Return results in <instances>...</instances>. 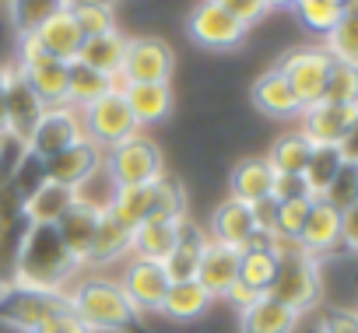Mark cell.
Instances as JSON below:
<instances>
[{
	"label": "cell",
	"mask_w": 358,
	"mask_h": 333,
	"mask_svg": "<svg viewBox=\"0 0 358 333\" xmlns=\"http://www.w3.org/2000/svg\"><path fill=\"white\" fill-rule=\"evenodd\" d=\"M78 274L81 263L71 256L53 225H25L15 253V284L39 291H67Z\"/></svg>",
	"instance_id": "cell-1"
},
{
	"label": "cell",
	"mask_w": 358,
	"mask_h": 333,
	"mask_svg": "<svg viewBox=\"0 0 358 333\" xmlns=\"http://www.w3.org/2000/svg\"><path fill=\"white\" fill-rule=\"evenodd\" d=\"M67 302L74 316L92 333H127L137 326V312L127 302L120 281L113 277H81L67 288Z\"/></svg>",
	"instance_id": "cell-2"
},
{
	"label": "cell",
	"mask_w": 358,
	"mask_h": 333,
	"mask_svg": "<svg viewBox=\"0 0 358 333\" xmlns=\"http://www.w3.org/2000/svg\"><path fill=\"white\" fill-rule=\"evenodd\" d=\"M102 172H106L113 190L116 186H148V183L165 176V158H162V147L151 137L137 133V137L106 151Z\"/></svg>",
	"instance_id": "cell-3"
},
{
	"label": "cell",
	"mask_w": 358,
	"mask_h": 333,
	"mask_svg": "<svg viewBox=\"0 0 358 333\" xmlns=\"http://www.w3.org/2000/svg\"><path fill=\"white\" fill-rule=\"evenodd\" d=\"M267 295L281 305H288L292 312H309L320 305V295H323V274H320V260L309 256L306 249L292 253V256H281L278 260V274H274V284L267 288Z\"/></svg>",
	"instance_id": "cell-4"
},
{
	"label": "cell",
	"mask_w": 358,
	"mask_h": 333,
	"mask_svg": "<svg viewBox=\"0 0 358 333\" xmlns=\"http://www.w3.org/2000/svg\"><path fill=\"white\" fill-rule=\"evenodd\" d=\"M64 309H71L67 291H39L22 284H8L0 291V323L18 333H39Z\"/></svg>",
	"instance_id": "cell-5"
},
{
	"label": "cell",
	"mask_w": 358,
	"mask_h": 333,
	"mask_svg": "<svg viewBox=\"0 0 358 333\" xmlns=\"http://www.w3.org/2000/svg\"><path fill=\"white\" fill-rule=\"evenodd\" d=\"M330 67H334V57L323 50V46H299V50H288L281 60H278V71L281 77L292 84L295 98L306 105H316L323 98V88H327V77H330Z\"/></svg>",
	"instance_id": "cell-6"
},
{
	"label": "cell",
	"mask_w": 358,
	"mask_h": 333,
	"mask_svg": "<svg viewBox=\"0 0 358 333\" xmlns=\"http://www.w3.org/2000/svg\"><path fill=\"white\" fill-rule=\"evenodd\" d=\"M81 126H85V137H88L95 147H102V151H109V147H116V144H123V140H130V137L141 133V126H137V119L130 116V109H127L120 88L109 91L106 98L85 105V109H81Z\"/></svg>",
	"instance_id": "cell-7"
},
{
	"label": "cell",
	"mask_w": 358,
	"mask_h": 333,
	"mask_svg": "<svg viewBox=\"0 0 358 333\" xmlns=\"http://www.w3.org/2000/svg\"><path fill=\"white\" fill-rule=\"evenodd\" d=\"M4 71V102H8V137L22 147H29L43 112H46V102L36 95V88L25 81L22 67L18 64H8L0 67Z\"/></svg>",
	"instance_id": "cell-8"
},
{
	"label": "cell",
	"mask_w": 358,
	"mask_h": 333,
	"mask_svg": "<svg viewBox=\"0 0 358 333\" xmlns=\"http://www.w3.org/2000/svg\"><path fill=\"white\" fill-rule=\"evenodd\" d=\"M15 64L22 67V74L36 88V95L46 102V109L50 105H67V71H71V64L46 57L32 36L18 39V60Z\"/></svg>",
	"instance_id": "cell-9"
},
{
	"label": "cell",
	"mask_w": 358,
	"mask_h": 333,
	"mask_svg": "<svg viewBox=\"0 0 358 333\" xmlns=\"http://www.w3.org/2000/svg\"><path fill=\"white\" fill-rule=\"evenodd\" d=\"M172 67H176V57L162 39H130L123 67H120V88L123 84H169Z\"/></svg>",
	"instance_id": "cell-10"
},
{
	"label": "cell",
	"mask_w": 358,
	"mask_h": 333,
	"mask_svg": "<svg viewBox=\"0 0 358 333\" xmlns=\"http://www.w3.org/2000/svg\"><path fill=\"white\" fill-rule=\"evenodd\" d=\"M102 161H106V151L95 147L88 137H81V140H74L71 147H64L60 154L46 158V179H53V183H60V186L81 193V190L102 172Z\"/></svg>",
	"instance_id": "cell-11"
},
{
	"label": "cell",
	"mask_w": 358,
	"mask_h": 333,
	"mask_svg": "<svg viewBox=\"0 0 358 333\" xmlns=\"http://www.w3.org/2000/svg\"><path fill=\"white\" fill-rule=\"evenodd\" d=\"M120 288H123L127 302L134 305V312L141 316V312H162L172 281H169V274H165L162 263H155V260H137V256H134V260L127 263L123 277H120Z\"/></svg>",
	"instance_id": "cell-12"
},
{
	"label": "cell",
	"mask_w": 358,
	"mask_h": 333,
	"mask_svg": "<svg viewBox=\"0 0 358 333\" xmlns=\"http://www.w3.org/2000/svg\"><path fill=\"white\" fill-rule=\"evenodd\" d=\"M246 32L250 29L239 18H232L222 4H215V0H201L190 15V36L194 43L208 50H236L246 39Z\"/></svg>",
	"instance_id": "cell-13"
},
{
	"label": "cell",
	"mask_w": 358,
	"mask_h": 333,
	"mask_svg": "<svg viewBox=\"0 0 358 333\" xmlns=\"http://www.w3.org/2000/svg\"><path fill=\"white\" fill-rule=\"evenodd\" d=\"M81 137H85L81 112H78L74 105H50V109L43 112V119H39L32 140H29V151L46 161V158L60 154L64 147H71V144L81 140Z\"/></svg>",
	"instance_id": "cell-14"
},
{
	"label": "cell",
	"mask_w": 358,
	"mask_h": 333,
	"mask_svg": "<svg viewBox=\"0 0 358 333\" xmlns=\"http://www.w3.org/2000/svg\"><path fill=\"white\" fill-rule=\"evenodd\" d=\"M106 204L102 200H92L85 193H78V200L71 204V211L57 221V232L64 239V246L71 249V256L85 267L88 263V253H92V242H95V232H99V218H102Z\"/></svg>",
	"instance_id": "cell-15"
},
{
	"label": "cell",
	"mask_w": 358,
	"mask_h": 333,
	"mask_svg": "<svg viewBox=\"0 0 358 333\" xmlns=\"http://www.w3.org/2000/svg\"><path fill=\"white\" fill-rule=\"evenodd\" d=\"M302 133L309 137V144H327V147H341L344 137L351 133V126L358 123V105H334V102H316L302 109Z\"/></svg>",
	"instance_id": "cell-16"
},
{
	"label": "cell",
	"mask_w": 358,
	"mask_h": 333,
	"mask_svg": "<svg viewBox=\"0 0 358 333\" xmlns=\"http://www.w3.org/2000/svg\"><path fill=\"white\" fill-rule=\"evenodd\" d=\"M239 260H243V249L208 239V249L197 267V284H204V291L211 298H225V291L239 281Z\"/></svg>",
	"instance_id": "cell-17"
},
{
	"label": "cell",
	"mask_w": 358,
	"mask_h": 333,
	"mask_svg": "<svg viewBox=\"0 0 358 333\" xmlns=\"http://www.w3.org/2000/svg\"><path fill=\"white\" fill-rule=\"evenodd\" d=\"M257 235V221H253V207L243 204V200H222L211 214V225H208V239L215 242H225L232 249H246Z\"/></svg>",
	"instance_id": "cell-18"
},
{
	"label": "cell",
	"mask_w": 358,
	"mask_h": 333,
	"mask_svg": "<svg viewBox=\"0 0 358 333\" xmlns=\"http://www.w3.org/2000/svg\"><path fill=\"white\" fill-rule=\"evenodd\" d=\"M299 246L316 260L337 253L341 249V211H334L323 200H313V207L306 214V225L299 232Z\"/></svg>",
	"instance_id": "cell-19"
},
{
	"label": "cell",
	"mask_w": 358,
	"mask_h": 333,
	"mask_svg": "<svg viewBox=\"0 0 358 333\" xmlns=\"http://www.w3.org/2000/svg\"><path fill=\"white\" fill-rule=\"evenodd\" d=\"M187 218H148L134 228V246L130 253L137 260H155V263H165L169 253L176 249L179 242V232H183Z\"/></svg>",
	"instance_id": "cell-20"
},
{
	"label": "cell",
	"mask_w": 358,
	"mask_h": 333,
	"mask_svg": "<svg viewBox=\"0 0 358 333\" xmlns=\"http://www.w3.org/2000/svg\"><path fill=\"white\" fill-rule=\"evenodd\" d=\"M253 105L264 112V116H271V119H299L302 116V102L295 98V91H292V84L281 77V71L274 67V71H264L257 81H253Z\"/></svg>",
	"instance_id": "cell-21"
},
{
	"label": "cell",
	"mask_w": 358,
	"mask_h": 333,
	"mask_svg": "<svg viewBox=\"0 0 358 333\" xmlns=\"http://www.w3.org/2000/svg\"><path fill=\"white\" fill-rule=\"evenodd\" d=\"M204 249H208V232L187 218L183 232H179L176 249H172L169 260L162 263L165 274H169V281H172V284H176V281H197V267H201Z\"/></svg>",
	"instance_id": "cell-22"
},
{
	"label": "cell",
	"mask_w": 358,
	"mask_h": 333,
	"mask_svg": "<svg viewBox=\"0 0 358 333\" xmlns=\"http://www.w3.org/2000/svg\"><path fill=\"white\" fill-rule=\"evenodd\" d=\"M229 190H232L229 193L232 200H243L250 207L267 200L274 190V169L267 165V158H243L229 176Z\"/></svg>",
	"instance_id": "cell-23"
},
{
	"label": "cell",
	"mask_w": 358,
	"mask_h": 333,
	"mask_svg": "<svg viewBox=\"0 0 358 333\" xmlns=\"http://www.w3.org/2000/svg\"><path fill=\"white\" fill-rule=\"evenodd\" d=\"M299 319L302 316L288 305L274 302L271 295H260L250 309L239 312V333H295Z\"/></svg>",
	"instance_id": "cell-24"
},
{
	"label": "cell",
	"mask_w": 358,
	"mask_h": 333,
	"mask_svg": "<svg viewBox=\"0 0 358 333\" xmlns=\"http://www.w3.org/2000/svg\"><path fill=\"white\" fill-rule=\"evenodd\" d=\"M32 39L39 43V50H43L46 57L64 60V64H74L78 53H81V43H85V36L78 32L71 11H64V15L50 18L46 25H39V29L32 32Z\"/></svg>",
	"instance_id": "cell-25"
},
{
	"label": "cell",
	"mask_w": 358,
	"mask_h": 333,
	"mask_svg": "<svg viewBox=\"0 0 358 333\" xmlns=\"http://www.w3.org/2000/svg\"><path fill=\"white\" fill-rule=\"evenodd\" d=\"M127 43H130V39H127L120 29L102 32V36H92V39L81 43L78 64H85V67H92V71H99V74L120 81V67H123V57H127Z\"/></svg>",
	"instance_id": "cell-26"
},
{
	"label": "cell",
	"mask_w": 358,
	"mask_h": 333,
	"mask_svg": "<svg viewBox=\"0 0 358 333\" xmlns=\"http://www.w3.org/2000/svg\"><path fill=\"white\" fill-rule=\"evenodd\" d=\"M123 102L137 126H155L172 112V88L169 84H123Z\"/></svg>",
	"instance_id": "cell-27"
},
{
	"label": "cell",
	"mask_w": 358,
	"mask_h": 333,
	"mask_svg": "<svg viewBox=\"0 0 358 333\" xmlns=\"http://www.w3.org/2000/svg\"><path fill=\"white\" fill-rule=\"evenodd\" d=\"M74 200H78L74 190H67V186L46 179V183L22 204V218H25V225H53V228H57V221L71 211Z\"/></svg>",
	"instance_id": "cell-28"
},
{
	"label": "cell",
	"mask_w": 358,
	"mask_h": 333,
	"mask_svg": "<svg viewBox=\"0 0 358 333\" xmlns=\"http://www.w3.org/2000/svg\"><path fill=\"white\" fill-rule=\"evenodd\" d=\"M106 211L134 232L141 221L155 218V183H148V186H116L106 200Z\"/></svg>",
	"instance_id": "cell-29"
},
{
	"label": "cell",
	"mask_w": 358,
	"mask_h": 333,
	"mask_svg": "<svg viewBox=\"0 0 358 333\" xmlns=\"http://www.w3.org/2000/svg\"><path fill=\"white\" fill-rule=\"evenodd\" d=\"M211 302L215 298L204 291V284H197V281H176L169 288L165 305H162L158 316H169L172 323H194V319H201L211 309Z\"/></svg>",
	"instance_id": "cell-30"
},
{
	"label": "cell",
	"mask_w": 358,
	"mask_h": 333,
	"mask_svg": "<svg viewBox=\"0 0 358 333\" xmlns=\"http://www.w3.org/2000/svg\"><path fill=\"white\" fill-rule=\"evenodd\" d=\"M309 154H313L309 137H306L302 130H288V133H281V137L271 144V151H267L264 158H267V165L274 169V176H302Z\"/></svg>",
	"instance_id": "cell-31"
},
{
	"label": "cell",
	"mask_w": 358,
	"mask_h": 333,
	"mask_svg": "<svg viewBox=\"0 0 358 333\" xmlns=\"http://www.w3.org/2000/svg\"><path fill=\"white\" fill-rule=\"evenodd\" d=\"M116 88H120V81H113V77H106V74H99V71L78 64V60H74L71 71H67V105H74L78 112H81L85 105L106 98V95L116 91Z\"/></svg>",
	"instance_id": "cell-32"
},
{
	"label": "cell",
	"mask_w": 358,
	"mask_h": 333,
	"mask_svg": "<svg viewBox=\"0 0 358 333\" xmlns=\"http://www.w3.org/2000/svg\"><path fill=\"white\" fill-rule=\"evenodd\" d=\"M130 246H134V232L123 225V221H116L109 211H102V218H99V232H95V242H92V253H88V263H116V260H123L127 253H130Z\"/></svg>",
	"instance_id": "cell-33"
},
{
	"label": "cell",
	"mask_w": 358,
	"mask_h": 333,
	"mask_svg": "<svg viewBox=\"0 0 358 333\" xmlns=\"http://www.w3.org/2000/svg\"><path fill=\"white\" fill-rule=\"evenodd\" d=\"M67 8H71V0H8V15L18 36H32L39 25L64 15Z\"/></svg>",
	"instance_id": "cell-34"
},
{
	"label": "cell",
	"mask_w": 358,
	"mask_h": 333,
	"mask_svg": "<svg viewBox=\"0 0 358 333\" xmlns=\"http://www.w3.org/2000/svg\"><path fill=\"white\" fill-rule=\"evenodd\" d=\"M341 165H344L341 147L313 144V154H309L306 172H302V179H306V186H309V193H313V197H323V190H327V186L334 183V176L341 172Z\"/></svg>",
	"instance_id": "cell-35"
},
{
	"label": "cell",
	"mask_w": 358,
	"mask_h": 333,
	"mask_svg": "<svg viewBox=\"0 0 358 333\" xmlns=\"http://www.w3.org/2000/svg\"><path fill=\"white\" fill-rule=\"evenodd\" d=\"M274 274H278V256L267 246L243 249V260H239V281L243 284H250L253 291L267 295V288L274 284Z\"/></svg>",
	"instance_id": "cell-36"
},
{
	"label": "cell",
	"mask_w": 358,
	"mask_h": 333,
	"mask_svg": "<svg viewBox=\"0 0 358 333\" xmlns=\"http://www.w3.org/2000/svg\"><path fill=\"white\" fill-rule=\"evenodd\" d=\"M323 50H327L337 64L358 67V11H344V15H341V22L334 25V32L323 39Z\"/></svg>",
	"instance_id": "cell-37"
},
{
	"label": "cell",
	"mask_w": 358,
	"mask_h": 333,
	"mask_svg": "<svg viewBox=\"0 0 358 333\" xmlns=\"http://www.w3.org/2000/svg\"><path fill=\"white\" fill-rule=\"evenodd\" d=\"M43 183H46V161L36 158V154L25 147V151L18 154V161H15V169H11L8 186H11V193L18 197V204H25Z\"/></svg>",
	"instance_id": "cell-38"
},
{
	"label": "cell",
	"mask_w": 358,
	"mask_h": 333,
	"mask_svg": "<svg viewBox=\"0 0 358 333\" xmlns=\"http://www.w3.org/2000/svg\"><path fill=\"white\" fill-rule=\"evenodd\" d=\"M292 11L299 15L302 29H309L313 36H323V39L334 32V25H337L341 15H344V8L330 4V0H299Z\"/></svg>",
	"instance_id": "cell-39"
},
{
	"label": "cell",
	"mask_w": 358,
	"mask_h": 333,
	"mask_svg": "<svg viewBox=\"0 0 358 333\" xmlns=\"http://www.w3.org/2000/svg\"><path fill=\"white\" fill-rule=\"evenodd\" d=\"M71 18H74V25H78V32L85 36V39H92V36H102V32H113L116 29V22H113V8H106V4H88V0H71Z\"/></svg>",
	"instance_id": "cell-40"
},
{
	"label": "cell",
	"mask_w": 358,
	"mask_h": 333,
	"mask_svg": "<svg viewBox=\"0 0 358 333\" xmlns=\"http://www.w3.org/2000/svg\"><path fill=\"white\" fill-rule=\"evenodd\" d=\"M316 200H323V204H330L334 211H348V207H355L358 204V165L355 161H344L341 165V172L334 176V183L323 190V197H316Z\"/></svg>",
	"instance_id": "cell-41"
},
{
	"label": "cell",
	"mask_w": 358,
	"mask_h": 333,
	"mask_svg": "<svg viewBox=\"0 0 358 333\" xmlns=\"http://www.w3.org/2000/svg\"><path fill=\"white\" fill-rule=\"evenodd\" d=\"M320 102H334V105H358V67L351 64H337L330 67V77H327V88H323V98Z\"/></svg>",
	"instance_id": "cell-42"
},
{
	"label": "cell",
	"mask_w": 358,
	"mask_h": 333,
	"mask_svg": "<svg viewBox=\"0 0 358 333\" xmlns=\"http://www.w3.org/2000/svg\"><path fill=\"white\" fill-rule=\"evenodd\" d=\"M313 200H316V197L278 204V225H274V232H278V235H288V239H299V232H302V225H306V214H309Z\"/></svg>",
	"instance_id": "cell-43"
},
{
	"label": "cell",
	"mask_w": 358,
	"mask_h": 333,
	"mask_svg": "<svg viewBox=\"0 0 358 333\" xmlns=\"http://www.w3.org/2000/svg\"><path fill=\"white\" fill-rule=\"evenodd\" d=\"M316 333H358V309H323Z\"/></svg>",
	"instance_id": "cell-44"
},
{
	"label": "cell",
	"mask_w": 358,
	"mask_h": 333,
	"mask_svg": "<svg viewBox=\"0 0 358 333\" xmlns=\"http://www.w3.org/2000/svg\"><path fill=\"white\" fill-rule=\"evenodd\" d=\"M313 197L306 179L302 176H274V190H271V200L274 204H288V200H306Z\"/></svg>",
	"instance_id": "cell-45"
},
{
	"label": "cell",
	"mask_w": 358,
	"mask_h": 333,
	"mask_svg": "<svg viewBox=\"0 0 358 333\" xmlns=\"http://www.w3.org/2000/svg\"><path fill=\"white\" fill-rule=\"evenodd\" d=\"M215 4H222V8H225L232 18H239L246 29L267 15V0H215Z\"/></svg>",
	"instance_id": "cell-46"
},
{
	"label": "cell",
	"mask_w": 358,
	"mask_h": 333,
	"mask_svg": "<svg viewBox=\"0 0 358 333\" xmlns=\"http://www.w3.org/2000/svg\"><path fill=\"white\" fill-rule=\"evenodd\" d=\"M39 333H92V330L74 316V309H64V312H57Z\"/></svg>",
	"instance_id": "cell-47"
},
{
	"label": "cell",
	"mask_w": 358,
	"mask_h": 333,
	"mask_svg": "<svg viewBox=\"0 0 358 333\" xmlns=\"http://www.w3.org/2000/svg\"><path fill=\"white\" fill-rule=\"evenodd\" d=\"M253 221H257V232L264 235H274V225H278V204L267 197L260 204H253Z\"/></svg>",
	"instance_id": "cell-48"
},
{
	"label": "cell",
	"mask_w": 358,
	"mask_h": 333,
	"mask_svg": "<svg viewBox=\"0 0 358 333\" xmlns=\"http://www.w3.org/2000/svg\"><path fill=\"white\" fill-rule=\"evenodd\" d=\"M257 298H260V291H253V288H250V284H243V281H236V284L225 291V302H229V305H236L239 312H243V309H250Z\"/></svg>",
	"instance_id": "cell-49"
},
{
	"label": "cell",
	"mask_w": 358,
	"mask_h": 333,
	"mask_svg": "<svg viewBox=\"0 0 358 333\" xmlns=\"http://www.w3.org/2000/svg\"><path fill=\"white\" fill-rule=\"evenodd\" d=\"M341 154H344V161H355V165H358V123H355V126H351V133L344 137Z\"/></svg>",
	"instance_id": "cell-50"
},
{
	"label": "cell",
	"mask_w": 358,
	"mask_h": 333,
	"mask_svg": "<svg viewBox=\"0 0 358 333\" xmlns=\"http://www.w3.org/2000/svg\"><path fill=\"white\" fill-rule=\"evenodd\" d=\"M8 137V102H4V71H0V140Z\"/></svg>",
	"instance_id": "cell-51"
},
{
	"label": "cell",
	"mask_w": 358,
	"mask_h": 333,
	"mask_svg": "<svg viewBox=\"0 0 358 333\" xmlns=\"http://www.w3.org/2000/svg\"><path fill=\"white\" fill-rule=\"evenodd\" d=\"M299 0H267V11H274V8H295Z\"/></svg>",
	"instance_id": "cell-52"
},
{
	"label": "cell",
	"mask_w": 358,
	"mask_h": 333,
	"mask_svg": "<svg viewBox=\"0 0 358 333\" xmlns=\"http://www.w3.org/2000/svg\"><path fill=\"white\" fill-rule=\"evenodd\" d=\"M344 11H358V0H344Z\"/></svg>",
	"instance_id": "cell-53"
},
{
	"label": "cell",
	"mask_w": 358,
	"mask_h": 333,
	"mask_svg": "<svg viewBox=\"0 0 358 333\" xmlns=\"http://www.w3.org/2000/svg\"><path fill=\"white\" fill-rule=\"evenodd\" d=\"M330 4H337V8H344V0H330Z\"/></svg>",
	"instance_id": "cell-54"
}]
</instances>
